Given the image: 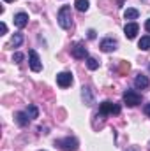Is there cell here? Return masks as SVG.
<instances>
[{
    "mask_svg": "<svg viewBox=\"0 0 150 151\" xmlns=\"http://www.w3.org/2000/svg\"><path fill=\"white\" fill-rule=\"evenodd\" d=\"M23 60V55L21 53H14V56H12V62H16V63H20Z\"/></svg>",
    "mask_w": 150,
    "mask_h": 151,
    "instance_id": "obj_21",
    "label": "cell"
},
{
    "mask_svg": "<svg viewBox=\"0 0 150 151\" xmlns=\"http://www.w3.org/2000/svg\"><path fill=\"white\" fill-rule=\"evenodd\" d=\"M0 30H2V35H4V34H5V32H7V25H5V23H4V21H2V23H0Z\"/></svg>",
    "mask_w": 150,
    "mask_h": 151,
    "instance_id": "obj_22",
    "label": "cell"
},
{
    "mask_svg": "<svg viewBox=\"0 0 150 151\" xmlns=\"http://www.w3.org/2000/svg\"><path fill=\"white\" fill-rule=\"evenodd\" d=\"M129 69H131V65H129L127 62H122V65H120V74H125Z\"/></svg>",
    "mask_w": 150,
    "mask_h": 151,
    "instance_id": "obj_20",
    "label": "cell"
},
{
    "mask_svg": "<svg viewBox=\"0 0 150 151\" xmlns=\"http://www.w3.org/2000/svg\"><path fill=\"white\" fill-rule=\"evenodd\" d=\"M58 25L64 30H69L73 27V12H71V7L69 5H64L58 11Z\"/></svg>",
    "mask_w": 150,
    "mask_h": 151,
    "instance_id": "obj_1",
    "label": "cell"
},
{
    "mask_svg": "<svg viewBox=\"0 0 150 151\" xmlns=\"http://www.w3.org/2000/svg\"><path fill=\"white\" fill-rule=\"evenodd\" d=\"M145 114H147V116H150V104H147V106H145Z\"/></svg>",
    "mask_w": 150,
    "mask_h": 151,
    "instance_id": "obj_24",
    "label": "cell"
},
{
    "mask_svg": "<svg viewBox=\"0 0 150 151\" xmlns=\"http://www.w3.org/2000/svg\"><path fill=\"white\" fill-rule=\"evenodd\" d=\"M134 84H136V88H140V90H145V88H149V77L143 74H138L136 76V79H134Z\"/></svg>",
    "mask_w": 150,
    "mask_h": 151,
    "instance_id": "obj_11",
    "label": "cell"
},
{
    "mask_svg": "<svg viewBox=\"0 0 150 151\" xmlns=\"http://www.w3.org/2000/svg\"><path fill=\"white\" fill-rule=\"evenodd\" d=\"M87 67L90 70H95V69H99V62L95 58H87Z\"/></svg>",
    "mask_w": 150,
    "mask_h": 151,
    "instance_id": "obj_18",
    "label": "cell"
},
{
    "mask_svg": "<svg viewBox=\"0 0 150 151\" xmlns=\"http://www.w3.org/2000/svg\"><path fill=\"white\" fill-rule=\"evenodd\" d=\"M138 47H140V49H143V51H149V49H150V35H145V37L140 39Z\"/></svg>",
    "mask_w": 150,
    "mask_h": 151,
    "instance_id": "obj_13",
    "label": "cell"
},
{
    "mask_svg": "<svg viewBox=\"0 0 150 151\" xmlns=\"http://www.w3.org/2000/svg\"><path fill=\"white\" fill-rule=\"evenodd\" d=\"M99 114L101 116H108V114H120V106L118 104H113L110 100L103 102L99 106Z\"/></svg>",
    "mask_w": 150,
    "mask_h": 151,
    "instance_id": "obj_2",
    "label": "cell"
},
{
    "mask_svg": "<svg viewBox=\"0 0 150 151\" xmlns=\"http://www.w3.org/2000/svg\"><path fill=\"white\" fill-rule=\"evenodd\" d=\"M28 56H30V69H32L34 72H41V70H42V65H41V60H39L37 53H36L34 49H30Z\"/></svg>",
    "mask_w": 150,
    "mask_h": 151,
    "instance_id": "obj_6",
    "label": "cell"
},
{
    "mask_svg": "<svg viewBox=\"0 0 150 151\" xmlns=\"http://www.w3.org/2000/svg\"><path fill=\"white\" fill-rule=\"evenodd\" d=\"M124 102H125L129 107H134V106H138V104L141 102V95L136 93L134 90H125V91H124Z\"/></svg>",
    "mask_w": 150,
    "mask_h": 151,
    "instance_id": "obj_3",
    "label": "cell"
},
{
    "mask_svg": "<svg viewBox=\"0 0 150 151\" xmlns=\"http://www.w3.org/2000/svg\"><path fill=\"white\" fill-rule=\"evenodd\" d=\"M76 9L79 11V12H85L87 9H88V0H76Z\"/></svg>",
    "mask_w": 150,
    "mask_h": 151,
    "instance_id": "obj_16",
    "label": "cell"
},
{
    "mask_svg": "<svg viewBox=\"0 0 150 151\" xmlns=\"http://www.w3.org/2000/svg\"><path fill=\"white\" fill-rule=\"evenodd\" d=\"M16 121H18L21 127L28 125V114H27V113H18V114H16Z\"/></svg>",
    "mask_w": 150,
    "mask_h": 151,
    "instance_id": "obj_14",
    "label": "cell"
},
{
    "mask_svg": "<svg viewBox=\"0 0 150 151\" xmlns=\"http://www.w3.org/2000/svg\"><path fill=\"white\" fill-rule=\"evenodd\" d=\"M4 2H14V0H4Z\"/></svg>",
    "mask_w": 150,
    "mask_h": 151,
    "instance_id": "obj_26",
    "label": "cell"
},
{
    "mask_svg": "<svg viewBox=\"0 0 150 151\" xmlns=\"http://www.w3.org/2000/svg\"><path fill=\"white\" fill-rule=\"evenodd\" d=\"M14 25H16L18 28H25V27L28 25V14H25V12H18V14L14 16Z\"/></svg>",
    "mask_w": 150,
    "mask_h": 151,
    "instance_id": "obj_8",
    "label": "cell"
},
{
    "mask_svg": "<svg viewBox=\"0 0 150 151\" xmlns=\"http://www.w3.org/2000/svg\"><path fill=\"white\" fill-rule=\"evenodd\" d=\"M81 95H83V100H85L87 106H92L94 104V95H92V90L88 86H83L81 88Z\"/></svg>",
    "mask_w": 150,
    "mask_h": 151,
    "instance_id": "obj_12",
    "label": "cell"
},
{
    "mask_svg": "<svg viewBox=\"0 0 150 151\" xmlns=\"http://www.w3.org/2000/svg\"><path fill=\"white\" fill-rule=\"evenodd\" d=\"M129 151H134V150H129Z\"/></svg>",
    "mask_w": 150,
    "mask_h": 151,
    "instance_id": "obj_27",
    "label": "cell"
},
{
    "mask_svg": "<svg viewBox=\"0 0 150 151\" xmlns=\"http://www.w3.org/2000/svg\"><path fill=\"white\" fill-rule=\"evenodd\" d=\"M104 53H110V51H115L117 49V40L115 39H104L103 42H101V46H99Z\"/></svg>",
    "mask_w": 150,
    "mask_h": 151,
    "instance_id": "obj_9",
    "label": "cell"
},
{
    "mask_svg": "<svg viewBox=\"0 0 150 151\" xmlns=\"http://www.w3.org/2000/svg\"><path fill=\"white\" fill-rule=\"evenodd\" d=\"M149 69H150V67H149Z\"/></svg>",
    "mask_w": 150,
    "mask_h": 151,
    "instance_id": "obj_28",
    "label": "cell"
},
{
    "mask_svg": "<svg viewBox=\"0 0 150 151\" xmlns=\"http://www.w3.org/2000/svg\"><path fill=\"white\" fill-rule=\"evenodd\" d=\"M88 39H95V30H88Z\"/></svg>",
    "mask_w": 150,
    "mask_h": 151,
    "instance_id": "obj_23",
    "label": "cell"
},
{
    "mask_svg": "<svg viewBox=\"0 0 150 151\" xmlns=\"http://www.w3.org/2000/svg\"><path fill=\"white\" fill-rule=\"evenodd\" d=\"M145 28H147V32H150V19H147V23H145Z\"/></svg>",
    "mask_w": 150,
    "mask_h": 151,
    "instance_id": "obj_25",
    "label": "cell"
},
{
    "mask_svg": "<svg viewBox=\"0 0 150 151\" xmlns=\"http://www.w3.org/2000/svg\"><path fill=\"white\" fill-rule=\"evenodd\" d=\"M21 42H23V35H21V34H14V37H12V40H11V44H12L14 47H18Z\"/></svg>",
    "mask_w": 150,
    "mask_h": 151,
    "instance_id": "obj_19",
    "label": "cell"
},
{
    "mask_svg": "<svg viewBox=\"0 0 150 151\" xmlns=\"http://www.w3.org/2000/svg\"><path fill=\"white\" fill-rule=\"evenodd\" d=\"M73 56L78 58V60H83V58H87L88 56V53H87V47L83 46V44H76L74 47H73Z\"/></svg>",
    "mask_w": 150,
    "mask_h": 151,
    "instance_id": "obj_7",
    "label": "cell"
},
{
    "mask_svg": "<svg viewBox=\"0 0 150 151\" xmlns=\"http://www.w3.org/2000/svg\"><path fill=\"white\" fill-rule=\"evenodd\" d=\"M57 83H58L60 88L71 86V83H73V74H71V72H60V74L57 76Z\"/></svg>",
    "mask_w": 150,
    "mask_h": 151,
    "instance_id": "obj_5",
    "label": "cell"
},
{
    "mask_svg": "<svg viewBox=\"0 0 150 151\" xmlns=\"http://www.w3.org/2000/svg\"><path fill=\"white\" fill-rule=\"evenodd\" d=\"M25 113L28 114V118H30V119H36V118L39 116V111H37V107H36V106H28Z\"/></svg>",
    "mask_w": 150,
    "mask_h": 151,
    "instance_id": "obj_17",
    "label": "cell"
},
{
    "mask_svg": "<svg viewBox=\"0 0 150 151\" xmlns=\"http://www.w3.org/2000/svg\"><path fill=\"white\" fill-rule=\"evenodd\" d=\"M57 146H60L64 151H76L78 150V141L74 137H66V139H60L55 142Z\"/></svg>",
    "mask_w": 150,
    "mask_h": 151,
    "instance_id": "obj_4",
    "label": "cell"
},
{
    "mask_svg": "<svg viewBox=\"0 0 150 151\" xmlns=\"http://www.w3.org/2000/svg\"><path fill=\"white\" fill-rule=\"evenodd\" d=\"M138 30H140V27H138L136 23H127V25H125V28H124L125 37H127V39H134V37H136V34H138Z\"/></svg>",
    "mask_w": 150,
    "mask_h": 151,
    "instance_id": "obj_10",
    "label": "cell"
},
{
    "mask_svg": "<svg viewBox=\"0 0 150 151\" xmlns=\"http://www.w3.org/2000/svg\"><path fill=\"white\" fill-rule=\"evenodd\" d=\"M138 16H140V12H138L136 9H127V11L124 12V18H125V19H136Z\"/></svg>",
    "mask_w": 150,
    "mask_h": 151,
    "instance_id": "obj_15",
    "label": "cell"
}]
</instances>
